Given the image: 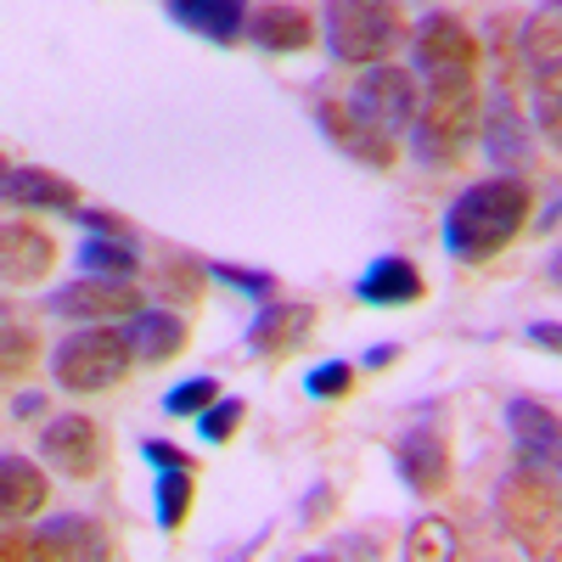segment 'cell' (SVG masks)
<instances>
[{
  "instance_id": "ab89813d",
  "label": "cell",
  "mask_w": 562,
  "mask_h": 562,
  "mask_svg": "<svg viewBox=\"0 0 562 562\" xmlns=\"http://www.w3.org/2000/svg\"><path fill=\"white\" fill-rule=\"evenodd\" d=\"M394 360H400V344H378V349L366 355V366H371V371H383V366H394Z\"/></svg>"
},
{
  "instance_id": "7a4b0ae2",
  "label": "cell",
  "mask_w": 562,
  "mask_h": 562,
  "mask_svg": "<svg viewBox=\"0 0 562 562\" xmlns=\"http://www.w3.org/2000/svg\"><path fill=\"white\" fill-rule=\"evenodd\" d=\"M479 130H484L479 79H428L416 124H411V153L428 169H456V164H467V153H473Z\"/></svg>"
},
{
  "instance_id": "7402d4cb",
  "label": "cell",
  "mask_w": 562,
  "mask_h": 562,
  "mask_svg": "<svg viewBox=\"0 0 562 562\" xmlns=\"http://www.w3.org/2000/svg\"><path fill=\"white\" fill-rule=\"evenodd\" d=\"M209 265L192 259V254H180V248H164L158 265H153V299L169 304V310H192L203 304V288H209Z\"/></svg>"
},
{
  "instance_id": "603a6c76",
  "label": "cell",
  "mask_w": 562,
  "mask_h": 562,
  "mask_svg": "<svg viewBox=\"0 0 562 562\" xmlns=\"http://www.w3.org/2000/svg\"><path fill=\"white\" fill-rule=\"evenodd\" d=\"M40 557H113V535L97 518H52L40 529Z\"/></svg>"
},
{
  "instance_id": "9a60e30c",
  "label": "cell",
  "mask_w": 562,
  "mask_h": 562,
  "mask_svg": "<svg viewBox=\"0 0 562 562\" xmlns=\"http://www.w3.org/2000/svg\"><path fill=\"white\" fill-rule=\"evenodd\" d=\"M484 153L506 169V175H529L535 164V119L518 108V97H506V90H495V102L484 108Z\"/></svg>"
},
{
  "instance_id": "1f68e13d",
  "label": "cell",
  "mask_w": 562,
  "mask_h": 562,
  "mask_svg": "<svg viewBox=\"0 0 562 562\" xmlns=\"http://www.w3.org/2000/svg\"><path fill=\"white\" fill-rule=\"evenodd\" d=\"M34 355H40V338H34V326H23V321H7V383H18V378H29L34 371Z\"/></svg>"
},
{
  "instance_id": "4316f807",
  "label": "cell",
  "mask_w": 562,
  "mask_h": 562,
  "mask_svg": "<svg viewBox=\"0 0 562 562\" xmlns=\"http://www.w3.org/2000/svg\"><path fill=\"white\" fill-rule=\"evenodd\" d=\"M535 135H546V147L562 153V63L535 68Z\"/></svg>"
},
{
  "instance_id": "4dcf8cb0",
  "label": "cell",
  "mask_w": 562,
  "mask_h": 562,
  "mask_svg": "<svg viewBox=\"0 0 562 562\" xmlns=\"http://www.w3.org/2000/svg\"><path fill=\"white\" fill-rule=\"evenodd\" d=\"M355 389V366L349 360H321L310 378H304V394L310 400H344Z\"/></svg>"
},
{
  "instance_id": "5bb4252c",
  "label": "cell",
  "mask_w": 562,
  "mask_h": 562,
  "mask_svg": "<svg viewBox=\"0 0 562 562\" xmlns=\"http://www.w3.org/2000/svg\"><path fill=\"white\" fill-rule=\"evenodd\" d=\"M57 237L45 225H34L29 214L7 220L0 231V270H7V288H40L45 276L57 270Z\"/></svg>"
},
{
  "instance_id": "f546056e",
  "label": "cell",
  "mask_w": 562,
  "mask_h": 562,
  "mask_svg": "<svg viewBox=\"0 0 562 562\" xmlns=\"http://www.w3.org/2000/svg\"><path fill=\"white\" fill-rule=\"evenodd\" d=\"M461 546H456V529L445 524V518H422V524H411V535H405V557H456Z\"/></svg>"
},
{
  "instance_id": "277c9868",
  "label": "cell",
  "mask_w": 562,
  "mask_h": 562,
  "mask_svg": "<svg viewBox=\"0 0 562 562\" xmlns=\"http://www.w3.org/2000/svg\"><path fill=\"white\" fill-rule=\"evenodd\" d=\"M495 518H501L506 540H518L524 557L562 562V479L535 473V467L512 473L495 490Z\"/></svg>"
},
{
  "instance_id": "836d02e7",
  "label": "cell",
  "mask_w": 562,
  "mask_h": 562,
  "mask_svg": "<svg viewBox=\"0 0 562 562\" xmlns=\"http://www.w3.org/2000/svg\"><path fill=\"white\" fill-rule=\"evenodd\" d=\"M79 225L90 231V237H124V243H135V220H124L113 209H79Z\"/></svg>"
},
{
  "instance_id": "8992f818",
  "label": "cell",
  "mask_w": 562,
  "mask_h": 562,
  "mask_svg": "<svg viewBox=\"0 0 562 562\" xmlns=\"http://www.w3.org/2000/svg\"><path fill=\"white\" fill-rule=\"evenodd\" d=\"M411 63L428 79H479L484 68V40L467 29L456 12H428L411 29Z\"/></svg>"
},
{
  "instance_id": "9c48e42d",
  "label": "cell",
  "mask_w": 562,
  "mask_h": 562,
  "mask_svg": "<svg viewBox=\"0 0 562 562\" xmlns=\"http://www.w3.org/2000/svg\"><path fill=\"white\" fill-rule=\"evenodd\" d=\"M147 310V293L135 281H108V276H74L68 288L52 293V315L74 321V326H102V321H130Z\"/></svg>"
},
{
  "instance_id": "3957f363",
  "label": "cell",
  "mask_w": 562,
  "mask_h": 562,
  "mask_svg": "<svg viewBox=\"0 0 562 562\" xmlns=\"http://www.w3.org/2000/svg\"><path fill=\"white\" fill-rule=\"evenodd\" d=\"M321 40L333 52V63L371 68V63H394V52H405L411 23L400 0H326Z\"/></svg>"
},
{
  "instance_id": "60d3db41",
  "label": "cell",
  "mask_w": 562,
  "mask_h": 562,
  "mask_svg": "<svg viewBox=\"0 0 562 562\" xmlns=\"http://www.w3.org/2000/svg\"><path fill=\"white\" fill-rule=\"evenodd\" d=\"M557 225H562V198H557V203L540 214V225H535V231H557Z\"/></svg>"
},
{
  "instance_id": "b9f144b4",
  "label": "cell",
  "mask_w": 562,
  "mask_h": 562,
  "mask_svg": "<svg viewBox=\"0 0 562 562\" xmlns=\"http://www.w3.org/2000/svg\"><path fill=\"white\" fill-rule=\"evenodd\" d=\"M546 281H551V288L562 293V254H551V265H546Z\"/></svg>"
},
{
  "instance_id": "d590c367",
  "label": "cell",
  "mask_w": 562,
  "mask_h": 562,
  "mask_svg": "<svg viewBox=\"0 0 562 562\" xmlns=\"http://www.w3.org/2000/svg\"><path fill=\"white\" fill-rule=\"evenodd\" d=\"M529 344H535V349L562 355V326H557V321H535V326H529Z\"/></svg>"
},
{
  "instance_id": "484cf974",
  "label": "cell",
  "mask_w": 562,
  "mask_h": 562,
  "mask_svg": "<svg viewBox=\"0 0 562 562\" xmlns=\"http://www.w3.org/2000/svg\"><path fill=\"white\" fill-rule=\"evenodd\" d=\"M74 259H79L85 276H108V281H135L140 276L135 243H124V237H85Z\"/></svg>"
},
{
  "instance_id": "ac0fdd59",
  "label": "cell",
  "mask_w": 562,
  "mask_h": 562,
  "mask_svg": "<svg viewBox=\"0 0 562 562\" xmlns=\"http://www.w3.org/2000/svg\"><path fill=\"white\" fill-rule=\"evenodd\" d=\"M124 338H130V349H135L140 366H169V360L186 355V344H192V326H186L180 310L153 304V310H140V315L124 321Z\"/></svg>"
},
{
  "instance_id": "30bf717a",
  "label": "cell",
  "mask_w": 562,
  "mask_h": 562,
  "mask_svg": "<svg viewBox=\"0 0 562 562\" xmlns=\"http://www.w3.org/2000/svg\"><path fill=\"white\" fill-rule=\"evenodd\" d=\"M315 124H321V135L333 140L344 158H355L360 169H394V164H400V140H394L389 130H378L371 119H360V113H355L349 102H338V97H321V102H315Z\"/></svg>"
},
{
  "instance_id": "5b68a950",
  "label": "cell",
  "mask_w": 562,
  "mask_h": 562,
  "mask_svg": "<svg viewBox=\"0 0 562 562\" xmlns=\"http://www.w3.org/2000/svg\"><path fill=\"white\" fill-rule=\"evenodd\" d=\"M135 349L124 338V326H74V333L52 349V383L68 394H108L135 371Z\"/></svg>"
},
{
  "instance_id": "f1b7e54d",
  "label": "cell",
  "mask_w": 562,
  "mask_h": 562,
  "mask_svg": "<svg viewBox=\"0 0 562 562\" xmlns=\"http://www.w3.org/2000/svg\"><path fill=\"white\" fill-rule=\"evenodd\" d=\"M214 400H220V378H209V371H203V378L175 383V389L164 394V411H169V416H203Z\"/></svg>"
},
{
  "instance_id": "f35d334b",
  "label": "cell",
  "mask_w": 562,
  "mask_h": 562,
  "mask_svg": "<svg viewBox=\"0 0 562 562\" xmlns=\"http://www.w3.org/2000/svg\"><path fill=\"white\" fill-rule=\"evenodd\" d=\"M326 506H333V490L315 484V490H310V506H304V524H321V518H326Z\"/></svg>"
},
{
  "instance_id": "cb8c5ba5",
  "label": "cell",
  "mask_w": 562,
  "mask_h": 562,
  "mask_svg": "<svg viewBox=\"0 0 562 562\" xmlns=\"http://www.w3.org/2000/svg\"><path fill=\"white\" fill-rule=\"evenodd\" d=\"M518 45H524L529 68L562 63V0H540V7L524 18V29H518Z\"/></svg>"
},
{
  "instance_id": "d6986e66",
  "label": "cell",
  "mask_w": 562,
  "mask_h": 562,
  "mask_svg": "<svg viewBox=\"0 0 562 562\" xmlns=\"http://www.w3.org/2000/svg\"><path fill=\"white\" fill-rule=\"evenodd\" d=\"M45 501H52V467L23 456V450H7L0 456V512L18 524V518H34V512H45Z\"/></svg>"
},
{
  "instance_id": "ba28073f",
  "label": "cell",
  "mask_w": 562,
  "mask_h": 562,
  "mask_svg": "<svg viewBox=\"0 0 562 562\" xmlns=\"http://www.w3.org/2000/svg\"><path fill=\"white\" fill-rule=\"evenodd\" d=\"M40 461L52 467L57 479L85 484V479H97L108 467V434L85 411H63V416H52L40 428Z\"/></svg>"
},
{
  "instance_id": "d4e9b609",
  "label": "cell",
  "mask_w": 562,
  "mask_h": 562,
  "mask_svg": "<svg viewBox=\"0 0 562 562\" xmlns=\"http://www.w3.org/2000/svg\"><path fill=\"white\" fill-rule=\"evenodd\" d=\"M192 501H198L192 467H158L153 512H158V529H164V535H180V529H186V518H192Z\"/></svg>"
},
{
  "instance_id": "e0dca14e",
  "label": "cell",
  "mask_w": 562,
  "mask_h": 562,
  "mask_svg": "<svg viewBox=\"0 0 562 562\" xmlns=\"http://www.w3.org/2000/svg\"><path fill=\"white\" fill-rule=\"evenodd\" d=\"M315 333V304H293V299H270L254 321H248V349L265 360H281L304 349Z\"/></svg>"
},
{
  "instance_id": "e575fe53",
  "label": "cell",
  "mask_w": 562,
  "mask_h": 562,
  "mask_svg": "<svg viewBox=\"0 0 562 562\" xmlns=\"http://www.w3.org/2000/svg\"><path fill=\"white\" fill-rule=\"evenodd\" d=\"M140 450H147V461H153V467H198V461L186 456V450H180L175 439H147Z\"/></svg>"
},
{
  "instance_id": "74e56055",
  "label": "cell",
  "mask_w": 562,
  "mask_h": 562,
  "mask_svg": "<svg viewBox=\"0 0 562 562\" xmlns=\"http://www.w3.org/2000/svg\"><path fill=\"white\" fill-rule=\"evenodd\" d=\"M0 551H7L12 562H18V557H40V535H23V529H12V535H7V546H0Z\"/></svg>"
},
{
  "instance_id": "d6a6232c",
  "label": "cell",
  "mask_w": 562,
  "mask_h": 562,
  "mask_svg": "<svg viewBox=\"0 0 562 562\" xmlns=\"http://www.w3.org/2000/svg\"><path fill=\"white\" fill-rule=\"evenodd\" d=\"M225 288H237V293H254V299H276V276L270 270H248V265H225V259H214L209 265Z\"/></svg>"
},
{
  "instance_id": "2e32d148",
  "label": "cell",
  "mask_w": 562,
  "mask_h": 562,
  "mask_svg": "<svg viewBox=\"0 0 562 562\" xmlns=\"http://www.w3.org/2000/svg\"><path fill=\"white\" fill-rule=\"evenodd\" d=\"M7 203L23 214H74L79 220V180H68L63 169L45 164H12L7 169Z\"/></svg>"
},
{
  "instance_id": "7c38bea8",
  "label": "cell",
  "mask_w": 562,
  "mask_h": 562,
  "mask_svg": "<svg viewBox=\"0 0 562 562\" xmlns=\"http://www.w3.org/2000/svg\"><path fill=\"white\" fill-rule=\"evenodd\" d=\"M506 434H512V445H518L524 467L562 479V416H557L551 405L518 394V400L506 405Z\"/></svg>"
},
{
  "instance_id": "52a82bcc",
  "label": "cell",
  "mask_w": 562,
  "mask_h": 562,
  "mask_svg": "<svg viewBox=\"0 0 562 562\" xmlns=\"http://www.w3.org/2000/svg\"><path fill=\"white\" fill-rule=\"evenodd\" d=\"M349 108L360 119H371L389 135H411L416 124V108H422V90H416V74L400 68V63H371L360 68L355 90H349Z\"/></svg>"
},
{
  "instance_id": "4fadbf2b",
  "label": "cell",
  "mask_w": 562,
  "mask_h": 562,
  "mask_svg": "<svg viewBox=\"0 0 562 562\" xmlns=\"http://www.w3.org/2000/svg\"><path fill=\"white\" fill-rule=\"evenodd\" d=\"M248 40L270 57H304L321 45V23H315V12L299 7V0H259L248 12Z\"/></svg>"
},
{
  "instance_id": "ffe728a7",
  "label": "cell",
  "mask_w": 562,
  "mask_h": 562,
  "mask_svg": "<svg viewBox=\"0 0 562 562\" xmlns=\"http://www.w3.org/2000/svg\"><path fill=\"white\" fill-rule=\"evenodd\" d=\"M164 7L180 29H192V34L214 40V45L248 40V12H254L248 0H164Z\"/></svg>"
},
{
  "instance_id": "8fae6325",
  "label": "cell",
  "mask_w": 562,
  "mask_h": 562,
  "mask_svg": "<svg viewBox=\"0 0 562 562\" xmlns=\"http://www.w3.org/2000/svg\"><path fill=\"white\" fill-rule=\"evenodd\" d=\"M394 467H400V479L416 495H445L456 461H450V439H445L439 422H416V428H405L394 439Z\"/></svg>"
},
{
  "instance_id": "44dd1931",
  "label": "cell",
  "mask_w": 562,
  "mask_h": 562,
  "mask_svg": "<svg viewBox=\"0 0 562 562\" xmlns=\"http://www.w3.org/2000/svg\"><path fill=\"white\" fill-rule=\"evenodd\" d=\"M422 293H428V276H422L405 254H383L371 259L355 281V299L360 304H416Z\"/></svg>"
},
{
  "instance_id": "8d00e7d4",
  "label": "cell",
  "mask_w": 562,
  "mask_h": 562,
  "mask_svg": "<svg viewBox=\"0 0 562 562\" xmlns=\"http://www.w3.org/2000/svg\"><path fill=\"white\" fill-rule=\"evenodd\" d=\"M12 416H18V422H34V416H45V394H34V389H18V394H12Z\"/></svg>"
},
{
  "instance_id": "6da1fadb",
  "label": "cell",
  "mask_w": 562,
  "mask_h": 562,
  "mask_svg": "<svg viewBox=\"0 0 562 562\" xmlns=\"http://www.w3.org/2000/svg\"><path fill=\"white\" fill-rule=\"evenodd\" d=\"M535 214V186L524 175H484L461 186L456 203L445 209V248L456 265H484L506 243H518V231Z\"/></svg>"
},
{
  "instance_id": "83f0119b",
  "label": "cell",
  "mask_w": 562,
  "mask_h": 562,
  "mask_svg": "<svg viewBox=\"0 0 562 562\" xmlns=\"http://www.w3.org/2000/svg\"><path fill=\"white\" fill-rule=\"evenodd\" d=\"M243 416H248V400L220 394V400L198 416V434H203L209 445H231V439H237V428H243Z\"/></svg>"
}]
</instances>
